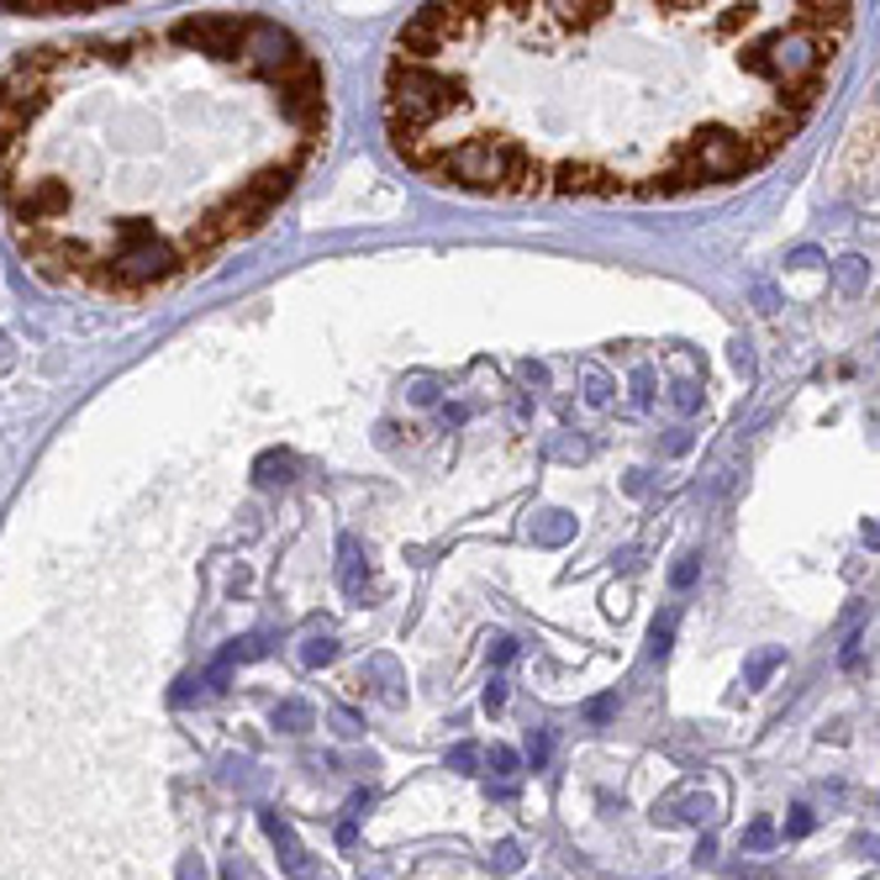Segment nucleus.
<instances>
[{"label": "nucleus", "mask_w": 880, "mask_h": 880, "mask_svg": "<svg viewBox=\"0 0 880 880\" xmlns=\"http://www.w3.org/2000/svg\"><path fill=\"white\" fill-rule=\"evenodd\" d=\"M511 159H517V143H454L443 148V159L432 163V174L454 180L464 190H507L511 185Z\"/></svg>", "instance_id": "obj_1"}, {"label": "nucleus", "mask_w": 880, "mask_h": 880, "mask_svg": "<svg viewBox=\"0 0 880 880\" xmlns=\"http://www.w3.org/2000/svg\"><path fill=\"white\" fill-rule=\"evenodd\" d=\"M248 32H253V16H185V22H174V37L201 48L216 64H238Z\"/></svg>", "instance_id": "obj_2"}, {"label": "nucleus", "mask_w": 880, "mask_h": 880, "mask_svg": "<svg viewBox=\"0 0 880 880\" xmlns=\"http://www.w3.org/2000/svg\"><path fill=\"white\" fill-rule=\"evenodd\" d=\"M686 154L696 159V169H701L707 180H738V174L754 169V159H748V148H744V133H727V127H707L701 137L686 143Z\"/></svg>", "instance_id": "obj_3"}, {"label": "nucleus", "mask_w": 880, "mask_h": 880, "mask_svg": "<svg viewBox=\"0 0 880 880\" xmlns=\"http://www.w3.org/2000/svg\"><path fill=\"white\" fill-rule=\"evenodd\" d=\"M554 195H628V180L607 169V163H590V159H564L549 163V185Z\"/></svg>", "instance_id": "obj_4"}, {"label": "nucleus", "mask_w": 880, "mask_h": 880, "mask_svg": "<svg viewBox=\"0 0 880 880\" xmlns=\"http://www.w3.org/2000/svg\"><path fill=\"white\" fill-rule=\"evenodd\" d=\"M849 27H854V5H844V0H833V5H823V0H812V5H791V32L812 37L817 48L844 43Z\"/></svg>", "instance_id": "obj_5"}, {"label": "nucleus", "mask_w": 880, "mask_h": 880, "mask_svg": "<svg viewBox=\"0 0 880 880\" xmlns=\"http://www.w3.org/2000/svg\"><path fill=\"white\" fill-rule=\"evenodd\" d=\"M291 185H295V174L285 169V163H264V169H259V174L242 185V195H248V201H253V206L269 216L280 201H285V195H291Z\"/></svg>", "instance_id": "obj_6"}, {"label": "nucleus", "mask_w": 880, "mask_h": 880, "mask_svg": "<svg viewBox=\"0 0 880 880\" xmlns=\"http://www.w3.org/2000/svg\"><path fill=\"white\" fill-rule=\"evenodd\" d=\"M274 722H280V727H285V733H301V727H306V722H312V712H306V707H301V701H285V707H280V712H274Z\"/></svg>", "instance_id": "obj_7"}, {"label": "nucleus", "mask_w": 880, "mask_h": 880, "mask_svg": "<svg viewBox=\"0 0 880 880\" xmlns=\"http://www.w3.org/2000/svg\"><path fill=\"white\" fill-rule=\"evenodd\" d=\"M770 838H775V827L765 823V817H759V823H754V827H748V833H744V844H748V849H765Z\"/></svg>", "instance_id": "obj_8"}, {"label": "nucleus", "mask_w": 880, "mask_h": 880, "mask_svg": "<svg viewBox=\"0 0 880 880\" xmlns=\"http://www.w3.org/2000/svg\"><path fill=\"white\" fill-rule=\"evenodd\" d=\"M475 759H481V748H475V744H459L454 754H449V765H454V770H470Z\"/></svg>", "instance_id": "obj_9"}, {"label": "nucleus", "mask_w": 880, "mask_h": 880, "mask_svg": "<svg viewBox=\"0 0 880 880\" xmlns=\"http://www.w3.org/2000/svg\"><path fill=\"white\" fill-rule=\"evenodd\" d=\"M490 765H496V775H511V770H517V754L496 744V748H490Z\"/></svg>", "instance_id": "obj_10"}, {"label": "nucleus", "mask_w": 880, "mask_h": 880, "mask_svg": "<svg viewBox=\"0 0 880 880\" xmlns=\"http://www.w3.org/2000/svg\"><path fill=\"white\" fill-rule=\"evenodd\" d=\"M801 833H812V812H806V806L791 812V838H801Z\"/></svg>", "instance_id": "obj_11"}, {"label": "nucleus", "mask_w": 880, "mask_h": 880, "mask_svg": "<svg viewBox=\"0 0 880 880\" xmlns=\"http://www.w3.org/2000/svg\"><path fill=\"white\" fill-rule=\"evenodd\" d=\"M321 659H332V643L327 639H317L312 648H306V665H321Z\"/></svg>", "instance_id": "obj_12"}, {"label": "nucleus", "mask_w": 880, "mask_h": 880, "mask_svg": "<svg viewBox=\"0 0 880 880\" xmlns=\"http://www.w3.org/2000/svg\"><path fill=\"white\" fill-rule=\"evenodd\" d=\"M496 870H517V844H501V849H496Z\"/></svg>", "instance_id": "obj_13"}, {"label": "nucleus", "mask_w": 880, "mask_h": 880, "mask_svg": "<svg viewBox=\"0 0 880 880\" xmlns=\"http://www.w3.org/2000/svg\"><path fill=\"white\" fill-rule=\"evenodd\" d=\"M590 718L601 722V718H612V696H601V701H590Z\"/></svg>", "instance_id": "obj_14"}, {"label": "nucleus", "mask_w": 880, "mask_h": 880, "mask_svg": "<svg viewBox=\"0 0 880 880\" xmlns=\"http://www.w3.org/2000/svg\"><path fill=\"white\" fill-rule=\"evenodd\" d=\"M528 754H533V765H538V759L549 754V733H538V738H533V748H528Z\"/></svg>", "instance_id": "obj_15"}]
</instances>
